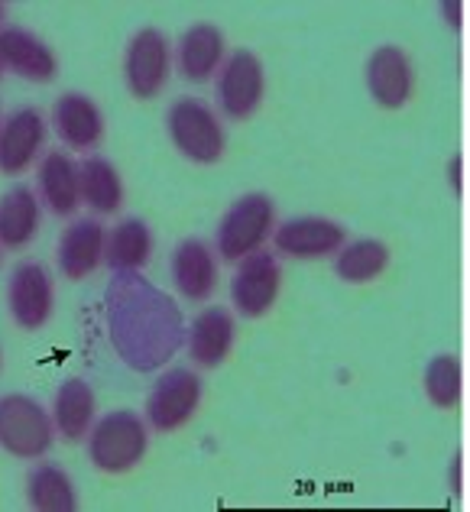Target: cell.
Returning <instances> with one entry per match:
<instances>
[{
  "instance_id": "3957f363",
  "label": "cell",
  "mask_w": 470,
  "mask_h": 512,
  "mask_svg": "<svg viewBox=\"0 0 470 512\" xmlns=\"http://www.w3.org/2000/svg\"><path fill=\"white\" fill-rule=\"evenodd\" d=\"M276 231V205L270 195L263 192H247L240 195L227 214L218 224V234H214V253L221 256L224 263H240L244 256L263 250L266 240Z\"/></svg>"
},
{
  "instance_id": "7402d4cb",
  "label": "cell",
  "mask_w": 470,
  "mask_h": 512,
  "mask_svg": "<svg viewBox=\"0 0 470 512\" xmlns=\"http://www.w3.org/2000/svg\"><path fill=\"white\" fill-rule=\"evenodd\" d=\"M39 198H43L46 211L56 218H72L82 205V192H78V163L62 150L43 153L39 163Z\"/></svg>"
},
{
  "instance_id": "7c38bea8",
  "label": "cell",
  "mask_w": 470,
  "mask_h": 512,
  "mask_svg": "<svg viewBox=\"0 0 470 512\" xmlns=\"http://www.w3.org/2000/svg\"><path fill=\"white\" fill-rule=\"evenodd\" d=\"M367 91L383 111H402L415 94V65L406 49L399 46H380L367 59Z\"/></svg>"
},
{
  "instance_id": "5bb4252c",
  "label": "cell",
  "mask_w": 470,
  "mask_h": 512,
  "mask_svg": "<svg viewBox=\"0 0 470 512\" xmlns=\"http://www.w3.org/2000/svg\"><path fill=\"white\" fill-rule=\"evenodd\" d=\"M0 69L33 85H49L59 78V59L36 33L23 26H0Z\"/></svg>"
},
{
  "instance_id": "ba28073f",
  "label": "cell",
  "mask_w": 470,
  "mask_h": 512,
  "mask_svg": "<svg viewBox=\"0 0 470 512\" xmlns=\"http://www.w3.org/2000/svg\"><path fill=\"white\" fill-rule=\"evenodd\" d=\"M218 78V107L227 120H250L260 111L263 94H266V72L257 52L234 49L224 59Z\"/></svg>"
},
{
  "instance_id": "d6986e66",
  "label": "cell",
  "mask_w": 470,
  "mask_h": 512,
  "mask_svg": "<svg viewBox=\"0 0 470 512\" xmlns=\"http://www.w3.org/2000/svg\"><path fill=\"white\" fill-rule=\"evenodd\" d=\"M104 247H107V231L98 218H78L65 227L59 240V269L65 279L82 282L94 276L104 263Z\"/></svg>"
},
{
  "instance_id": "1f68e13d",
  "label": "cell",
  "mask_w": 470,
  "mask_h": 512,
  "mask_svg": "<svg viewBox=\"0 0 470 512\" xmlns=\"http://www.w3.org/2000/svg\"><path fill=\"white\" fill-rule=\"evenodd\" d=\"M0 367H4V354H0Z\"/></svg>"
},
{
  "instance_id": "603a6c76",
  "label": "cell",
  "mask_w": 470,
  "mask_h": 512,
  "mask_svg": "<svg viewBox=\"0 0 470 512\" xmlns=\"http://www.w3.org/2000/svg\"><path fill=\"white\" fill-rule=\"evenodd\" d=\"M78 192L94 214H117L124 205V179L107 156L91 153L78 163Z\"/></svg>"
},
{
  "instance_id": "52a82bcc",
  "label": "cell",
  "mask_w": 470,
  "mask_h": 512,
  "mask_svg": "<svg viewBox=\"0 0 470 512\" xmlns=\"http://www.w3.org/2000/svg\"><path fill=\"white\" fill-rule=\"evenodd\" d=\"M172 72V49L163 30L143 26L130 36L124 52V82L137 101H156Z\"/></svg>"
},
{
  "instance_id": "30bf717a",
  "label": "cell",
  "mask_w": 470,
  "mask_h": 512,
  "mask_svg": "<svg viewBox=\"0 0 470 512\" xmlns=\"http://www.w3.org/2000/svg\"><path fill=\"white\" fill-rule=\"evenodd\" d=\"M282 289V266L276 253L257 250L237 263L231 282V302L240 318H263L279 299Z\"/></svg>"
},
{
  "instance_id": "4dcf8cb0",
  "label": "cell",
  "mask_w": 470,
  "mask_h": 512,
  "mask_svg": "<svg viewBox=\"0 0 470 512\" xmlns=\"http://www.w3.org/2000/svg\"><path fill=\"white\" fill-rule=\"evenodd\" d=\"M7 20V7L4 4H0V23H4Z\"/></svg>"
},
{
  "instance_id": "836d02e7",
  "label": "cell",
  "mask_w": 470,
  "mask_h": 512,
  "mask_svg": "<svg viewBox=\"0 0 470 512\" xmlns=\"http://www.w3.org/2000/svg\"><path fill=\"white\" fill-rule=\"evenodd\" d=\"M0 72H4V69H0Z\"/></svg>"
},
{
  "instance_id": "9c48e42d",
  "label": "cell",
  "mask_w": 470,
  "mask_h": 512,
  "mask_svg": "<svg viewBox=\"0 0 470 512\" xmlns=\"http://www.w3.org/2000/svg\"><path fill=\"white\" fill-rule=\"evenodd\" d=\"M7 305L10 318L17 321L23 331H43L52 315H56V286H52V273L36 260H23L10 273L7 286Z\"/></svg>"
},
{
  "instance_id": "7a4b0ae2",
  "label": "cell",
  "mask_w": 470,
  "mask_h": 512,
  "mask_svg": "<svg viewBox=\"0 0 470 512\" xmlns=\"http://www.w3.org/2000/svg\"><path fill=\"white\" fill-rule=\"evenodd\" d=\"M88 457L94 470H101L107 477L130 474L133 467H140L150 448V425H146L137 412L117 409L107 412L88 431Z\"/></svg>"
},
{
  "instance_id": "83f0119b",
  "label": "cell",
  "mask_w": 470,
  "mask_h": 512,
  "mask_svg": "<svg viewBox=\"0 0 470 512\" xmlns=\"http://www.w3.org/2000/svg\"><path fill=\"white\" fill-rule=\"evenodd\" d=\"M461 10H464V4H458V0H454V4H441V13L448 17L451 30H458V26H461Z\"/></svg>"
},
{
  "instance_id": "5b68a950",
  "label": "cell",
  "mask_w": 470,
  "mask_h": 512,
  "mask_svg": "<svg viewBox=\"0 0 470 512\" xmlns=\"http://www.w3.org/2000/svg\"><path fill=\"white\" fill-rule=\"evenodd\" d=\"M56 441L52 415L33 396H0V448L17 461H43Z\"/></svg>"
},
{
  "instance_id": "e0dca14e",
  "label": "cell",
  "mask_w": 470,
  "mask_h": 512,
  "mask_svg": "<svg viewBox=\"0 0 470 512\" xmlns=\"http://www.w3.org/2000/svg\"><path fill=\"white\" fill-rule=\"evenodd\" d=\"M224 59H227V43H224V33L214 23H192L179 36L176 69L185 82L205 85L208 78L221 72Z\"/></svg>"
},
{
  "instance_id": "8992f818",
  "label": "cell",
  "mask_w": 470,
  "mask_h": 512,
  "mask_svg": "<svg viewBox=\"0 0 470 512\" xmlns=\"http://www.w3.org/2000/svg\"><path fill=\"white\" fill-rule=\"evenodd\" d=\"M205 396V383L201 376L188 367H172L156 380L150 399H146V425L159 435H172V431L185 428L195 419V412Z\"/></svg>"
},
{
  "instance_id": "f1b7e54d",
  "label": "cell",
  "mask_w": 470,
  "mask_h": 512,
  "mask_svg": "<svg viewBox=\"0 0 470 512\" xmlns=\"http://www.w3.org/2000/svg\"><path fill=\"white\" fill-rule=\"evenodd\" d=\"M448 179H451L454 192H461V156H454L451 163H448Z\"/></svg>"
},
{
  "instance_id": "8fae6325",
  "label": "cell",
  "mask_w": 470,
  "mask_h": 512,
  "mask_svg": "<svg viewBox=\"0 0 470 512\" xmlns=\"http://www.w3.org/2000/svg\"><path fill=\"white\" fill-rule=\"evenodd\" d=\"M46 117L39 107L26 104L0 120V175L17 179L30 169L46 146Z\"/></svg>"
},
{
  "instance_id": "d6a6232c",
  "label": "cell",
  "mask_w": 470,
  "mask_h": 512,
  "mask_svg": "<svg viewBox=\"0 0 470 512\" xmlns=\"http://www.w3.org/2000/svg\"><path fill=\"white\" fill-rule=\"evenodd\" d=\"M0 260H4V256H0Z\"/></svg>"
},
{
  "instance_id": "484cf974",
  "label": "cell",
  "mask_w": 470,
  "mask_h": 512,
  "mask_svg": "<svg viewBox=\"0 0 470 512\" xmlns=\"http://www.w3.org/2000/svg\"><path fill=\"white\" fill-rule=\"evenodd\" d=\"M389 260H393V253H389V247L383 244V240H373V237L351 240V244H344L338 250L334 273H338L341 282L364 286V282H373V279H380L386 273Z\"/></svg>"
},
{
  "instance_id": "cb8c5ba5",
  "label": "cell",
  "mask_w": 470,
  "mask_h": 512,
  "mask_svg": "<svg viewBox=\"0 0 470 512\" xmlns=\"http://www.w3.org/2000/svg\"><path fill=\"white\" fill-rule=\"evenodd\" d=\"M153 256V231L143 218H124L107 234L104 263L111 273H143Z\"/></svg>"
},
{
  "instance_id": "6da1fadb",
  "label": "cell",
  "mask_w": 470,
  "mask_h": 512,
  "mask_svg": "<svg viewBox=\"0 0 470 512\" xmlns=\"http://www.w3.org/2000/svg\"><path fill=\"white\" fill-rule=\"evenodd\" d=\"M104 315L117 357L137 373L159 370L185 341L182 308L143 273L111 276L104 292Z\"/></svg>"
},
{
  "instance_id": "ac0fdd59",
  "label": "cell",
  "mask_w": 470,
  "mask_h": 512,
  "mask_svg": "<svg viewBox=\"0 0 470 512\" xmlns=\"http://www.w3.org/2000/svg\"><path fill=\"white\" fill-rule=\"evenodd\" d=\"M172 282L188 302H208L218 289V253L205 240L188 237L172 250Z\"/></svg>"
},
{
  "instance_id": "277c9868",
  "label": "cell",
  "mask_w": 470,
  "mask_h": 512,
  "mask_svg": "<svg viewBox=\"0 0 470 512\" xmlns=\"http://www.w3.org/2000/svg\"><path fill=\"white\" fill-rule=\"evenodd\" d=\"M166 130H169L172 146H176L188 163L214 166V163H221V156L227 150V133L221 127L218 114L198 98L172 101L166 114Z\"/></svg>"
},
{
  "instance_id": "9a60e30c",
  "label": "cell",
  "mask_w": 470,
  "mask_h": 512,
  "mask_svg": "<svg viewBox=\"0 0 470 512\" xmlns=\"http://www.w3.org/2000/svg\"><path fill=\"white\" fill-rule=\"evenodd\" d=\"M52 127L75 153H94L104 143V114L88 94L65 91L52 107Z\"/></svg>"
},
{
  "instance_id": "4316f807",
  "label": "cell",
  "mask_w": 470,
  "mask_h": 512,
  "mask_svg": "<svg viewBox=\"0 0 470 512\" xmlns=\"http://www.w3.org/2000/svg\"><path fill=\"white\" fill-rule=\"evenodd\" d=\"M425 396L435 409L451 412L461 406L464 380H461V360L454 354H438L425 367Z\"/></svg>"
},
{
  "instance_id": "44dd1931",
  "label": "cell",
  "mask_w": 470,
  "mask_h": 512,
  "mask_svg": "<svg viewBox=\"0 0 470 512\" xmlns=\"http://www.w3.org/2000/svg\"><path fill=\"white\" fill-rule=\"evenodd\" d=\"M43 208L30 185H13L0 195V250H26L39 234Z\"/></svg>"
},
{
  "instance_id": "4fadbf2b",
  "label": "cell",
  "mask_w": 470,
  "mask_h": 512,
  "mask_svg": "<svg viewBox=\"0 0 470 512\" xmlns=\"http://www.w3.org/2000/svg\"><path fill=\"white\" fill-rule=\"evenodd\" d=\"M276 253L292 260H321L334 256L347 244V231L331 218H289L273 231Z\"/></svg>"
},
{
  "instance_id": "ffe728a7",
  "label": "cell",
  "mask_w": 470,
  "mask_h": 512,
  "mask_svg": "<svg viewBox=\"0 0 470 512\" xmlns=\"http://www.w3.org/2000/svg\"><path fill=\"white\" fill-rule=\"evenodd\" d=\"M52 425H56V435L65 444H78L88 438L91 425L98 422V399H94V389L82 380V376H72L56 389V399H52Z\"/></svg>"
},
{
  "instance_id": "d4e9b609",
  "label": "cell",
  "mask_w": 470,
  "mask_h": 512,
  "mask_svg": "<svg viewBox=\"0 0 470 512\" xmlns=\"http://www.w3.org/2000/svg\"><path fill=\"white\" fill-rule=\"evenodd\" d=\"M26 500L36 512H75L78 509V490L69 477V470L43 461L26 477Z\"/></svg>"
},
{
  "instance_id": "2e32d148",
  "label": "cell",
  "mask_w": 470,
  "mask_h": 512,
  "mask_svg": "<svg viewBox=\"0 0 470 512\" xmlns=\"http://www.w3.org/2000/svg\"><path fill=\"white\" fill-rule=\"evenodd\" d=\"M188 341V357L195 360L201 370H218L221 363L231 357L234 341H237V321L231 308L211 305L205 312H198L192 328L185 331Z\"/></svg>"
},
{
  "instance_id": "f546056e",
  "label": "cell",
  "mask_w": 470,
  "mask_h": 512,
  "mask_svg": "<svg viewBox=\"0 0 470 512\" xmlns=\"http://www.w3.org/2000/svg\"><path fill=\"white\" fill-rule=\"evenodd\" d=\"M451 493H461V457L451 461Z\"/></svg>"
}]
</instances>
